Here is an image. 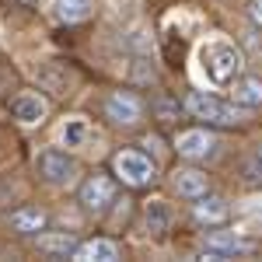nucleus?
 Wrapping results in <instances>:
<instances>
[{"mask_svg":"<svg viewBox=\"0 0 262 262\" xmlns=\"http://www.w3.org/2000/svg\"><path fill=\"white\" fill-rule=\"evenodd\" d=\"M231 217V206H227V200H221V196H200V200H192V221L203 224V227H221L224 221Z\"/></svg>","mask_w":262,"mask_h":262,"instance_id":"9","label":"nucleus"},{"mask_svg":"<svg viewBox=\"0 0 262 262\" xmlns=\"http://www.w3.org/2000/svg\"><path fill=\"white\" fill-rule=\"evenodd\" d=\"M25 4H35V0H25Z\"/></svg>","mask_w":262,"mask_h":262,"instance_id":"21","label":"nucleus"},{"mask_svg":"<svg viewBox=\"0 0 262 262\" xmlns=\"http://www.w3.org/2000/svg\"><path fill=\"white\" fill-rule=\"evenodd\" d=\"M248 18L255 21V25H262V0H252L248 4Z\"/></svg>","mask_w":262,"mask_h":262,"instance_id":"20","label":"nucleus"},{"mask_svg":"<svg viewBox=\"0 0 262 262\" xmlns=\"http://www.w3.org/2000/svg\"><path fill=\"white\" fill-rule=\"evenodd\" d=\"M112 171L129 189H147V185L158 182V164H154L150 154H143V150H119L112 158Z\"/></svg>","mask_w":262,"mask_h":262,"instance_id":"1","label":"nucleus"},{"mask_svg":"<svg viewBox=\"0 0 262 262\" xmlns=\"http://www.w3.org/2000/svg\"><path fill=\"white\" fill-rule=\"evenodd\" d=\"M39 175L49 182V185H70L74 175H77V164H74V158H70L67 150L49 147V150L39 154Z\"/></svg>","mask_w":262,"mask_h":262,"instance_id":"6","label":"nucleus"},{"mask_svg":"<svg viewBox=\"0 0 262 262\" xmlns=\"http://www.w3.org/2000/svg\"><path fill=\"white\" fill-rule=\"evenodd\" d=\"M74 262H119L122 259V248L108 238H91V242H81L74 248Z\"/></svg>","mask_w":262,"mask_h":262,"instance_id":"10","label":"nucleus"},{"mask_svg":"<svg viewBox=\"0 0 262 262\" xmlns=\"http://www.w3.org/2000/svg\"><path fill=\"white\" fill-rule=\"evenodd\" d=\"M168 227H171V210H168L164 203H150V206H147V231L164 234Z\"/></svg>","mask_w":262,"mask_h":262,"instance_id":"17","label":"nucleus"},{"mask_svg":"<svg viewBox=\"0 0 262 262\" xmlns=\"http://www.w3.org/2000/svg\"><path fill=\"white\" fill-rule=\"evenodd\" d=\"M252 252H255L252 242H242L238 234H224V231L206 234V245H203V259H210V262L238 259V255H252Z\"/></svg>","mask_w":262,"mask_h":262,"instance_id":"7","label":"nucleus"},{"mask_svg":"<svg viewBox=\"0 0 262 262\" xmlns=\"http://www.w3.org/2000/svg\"><path fill=\"white\" fill-rule=\"evenodd\" d=\"M242 175H245V182H248V185H262V154H259V150H255V154L242 164Z\"/></svg>","mask_w":262,"mask_h":262,"instance_id":"19","label":"nucleus"},{"mask_svg":"<svg viewBox=\"0 0 262 262\" xmlns=\"http://www.w3.org/2000/svg\"><path fill=\"white\" fill-rule=\"evenodd\" d=\"M203 63H206V74L217 84H227V81H234L238 70H242V53L234 46H210L203 53Z\"/></svg>","mask_w":262,"mask_h":262,"instance_id":"3","label":"nucleus"},{"mask_svg":"<svg viewBox=\"0 0 262 262\" xmlns=\"http://www.w3.org/2000/svg\"><path fill=\"white\" fill-rule=\"evenodd\" d=\"M81 206L88 210V213H95V217H101L112 203H116V182L108 179V175H91V179L81 185Z\"/></svg>","mask_w":262,"mask_h":262,"instance_id":"4","label":"nucleus"},{"mask_svg":"<svg viewBox=\"0 0 262 262\" xmlns=\"http://www.w3.org/2000/svg\"><path fill=\"white\" fill-rule=\"evenodd\" d=\"M56 18L63 25H77L91 18V0H56Z\"/></svg>","mask_w":262,"mask_h":262,"instance_id":"15","label":"nucleus"},{"mask_svg":"<svg viewBox=\"0 0 262 262\" xmlns=\"http://www.w3.org/2000/svg\"><path fill=\"white\" fill-rule=\"evenodd\" d=\"M88 133H91V129H88L84 119H70L63 126V143H67V147H81V143L88 140Z\"/></svg>","mask_w":262,"mask_h":262,"instance_id":"18","label":"nucleus"},{"mask_svg":"<svg viewBox=\"0 0 262 262\" xmlns=\"http://www.w3.org/2000/svg\"><path fill=\"white\" fill-rule=\"evenodd\" d=\"M11 112H14L18 122L35 126V122H42L49 116V101L42 98V95H35V91H25V95H18V98L11 101Z\"/></svg>","mask_w":262,"mask_h":262,"instance_id":"11","label":"nucleus"},{"mask_svg":"<svg viewBox=\"0 0 262 262\" xmlns=\"http://www.w3.org/2000/svg\"><path fill=\"white\" fill-rule=\"evenodd\" d=\"M74 248H77V242L70 234H39V252H46V255L67 259V255H74Z\"/></svg>","mask_w":262,"mask_h":262,"instance_id":"16","label":"nucleus"},{"mask_svg":"<svg viewBox=\"0 0 262 262\" xmlns=\"http://www.w3.org/2000/svg\"><path fill=\"white\" fill-rule=\"evenodd\" d=\"M11 227H14L18 234H25V238L42 234V231H46V210H39V206H21V210L11 213Z\"/></svg>","mask_w":262,"mask_h":262,"instance_id":"13","label":"nucleus"},{"mask_svg":"<svg viewBox=\"0 0 262 262\" xmlns=\"http://www.w3.org/2000/svg\"><path fill=\"white\" fill-rule=\"evenodd\" d=\"M259 154H262V147H259Z\"/></svg>","mask_w":262,"mask_h":262,"instance_id":"22","label":"nucleus"},{"mask_svg":"<svg viewBox=\"0 0 262 262\" xmlns=\"http://www.w3.org/2000/svg\"><path fill=\"white\" fill-rule=\"evenodd\" d=\"M171 185H175V192H179L182 200H200V196L210 192L206 175L196 171V168H175V171H171Z\"/></svg>","mask_w":262,"mask_h":262,"instance_id":"12","label":"nucleus"},{"mask_svg":"<svg viewBox=\"0 0 262 262\" xmlns=\"http://www.w3.org/2000/svg\"><path fill=\"white\" fill-rule=\"evenodd\" d=\"M105 119H112L116 126H137L143 119V101L133 91H112L105 98Z\"/></svg>","mask_w":262,"mask_h":262,"instance_id":"5","label":"nucleus"},{"mask_svg":"<svg viewBox=\"0 0 262 262\" xmlns=\"http://www.w3.org/2000/svg\"><path fill=\"white\" fill-rule=\"evenodd\" d=\"M234 101L245 108H259L262 105V77H242L234 81Z\"/></svg>","mask_w":262,"mask_h":262,"instance_id":"14","label":"nucleus"},{"mask_svg":"<svg viewBox=\"0 0 262 262\" xmlns=\"http://www.w3.org/2000/svg\"><path fill=\"white\" fill-rule=\"evenodd\" d=\"M175 150L182 158H189V161H203V158H210L217 150V137L210 129H185L175 140Z\"/></svg>","mask_w":262,"mask_h":262,"instance_id":"8","label":"nucleus"},{"mask_svg":"<svg viewBox=\"0 0 262 262\" xmlns=\"http://www.w3.org/2000/svg\"><path fill=\"white\" fill-rule=\"evenodd\" d=\"M185 112H189L192 119H203L206 126H238V122L245 119L234 105L213 98V95H206V91H189V95H185Z\"/></svg>","mask_w":262,"mask_h":262,"instance_id":"2","label":"nucleus"}]
</instances>
